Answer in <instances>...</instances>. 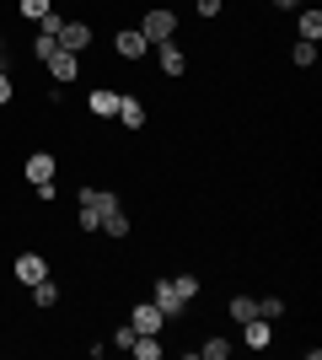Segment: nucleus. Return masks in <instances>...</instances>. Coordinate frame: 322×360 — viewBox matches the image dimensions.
I'll return each instance as SVG.
<instances>
[{
    "label": "nucleus",
    "instance_id": "a211bd4d",
    "mask_svg": "<svg viewBox=\"0 0 322 360\" xmlns=\"http://www.w3.org/2000/svg\"><path fill=\"white\" fill-rule=\"evenodd\" d=\"M290 60L301 65V70H311V65H317V44H311V38H301V44L290 49Z\"/></svg>",
    "mask_w": 322,
    "mask_h": 360
},
{
    "label": "nucleus",
    "instance_id": "f8f14e48",
    "mask_svg": "<svg viewBox=\"0 0 322 360\" xmlns=\"http://www.w3.org/2000/svg\"><path fill=\"white\" fill-rule=\"evenodd\" d=\"M129 355H135V360H161V355H167V345H161L156 333H135V345H129Z\"/></svg>",
    "mask_w": 322,
    "mask_h": 360
},
{
    "label": "nucleus",
    "instance_id": "393cba45",
    "mask_svg": "<svg viewBox=\"0 0 322 360\" xmlns=\"http://www.w3.org/2000/svg\"><path fill=\"white\" fill-rule=\"evenodd\" d=\"M258 317H269V323H274V317H285V301H279V296L258 301Z\"/></svg>",
    "mask_w": 322,
    "mask_h": 360
},
{
    "label": "nucleus",
    "instance_id": "1a4fd4ad",
    "mask_svg": "<svg viewBox=\"0 0 322 360\" xmlns=\"http://www.w3.org/2000/svg\"><path fill=\"white\" fill-rule=\"evenodd\" d=\"M81 205H86V210H97V215H113V210H123L119 205V194H107V188H81Z\"/></svg>",
    "mask_w": 322,
    "mask_h": 360
},
{
    "label": "nucleus",
    "instance_id": "412c9836",
    "mask_svg": "<svg viewBox=\"0 0 322 360\" xmlns=\"http://www.w3.org/2000/svg\"><path fill=\"white\" fill-rule=\"evenodd\" d=\"M172 285L183 290V301H194L199 296V274H172Z\"/></svg>",
    "mask_w": 322,
    "mask_h": 360
},
{
    "label": "nucleus",
    "instance_id": "4468645a",
    "mask_svg": "<svg viewBox=\"0 0 322 360\" xmlns=\"http://www.w3.org/2000/svg\"><path fill=\"white\" fill-rule=\"evenodd\" d=\"M119 124L123 129H145V108H140L135 97H119Z\"/></svg>",
    "mask_w": 322,
    "mask_h": 360
},
{
    "label": "nucleus",
    "instance_id": "f3484780",
    "mask_svg": "<svg viewBox=\"0 0 322 360\" xmlns=\"http://www.w3.org/2000/svg\"><path fill=\"white\" fill-rule=\"evenodd\" d=\"M27 290H32V307H54V301H60V285H54L48 274L38 280V285H27Z\"/></svg>",
    "mask_w": 322,
    "mask_h": 360
},
{
    "label": "nucleus",
    "instance_id": "aec40b11",
    "mask_svg": "<svg viewBox=\"0 0 322 360\" xmlns=\"http://www.w3.org/2000/svg\"><path fill=\"white\" fill-rule=\"evenodd\" d=\"M199 355H204V360H226V355H231V345H226V339H204Z\"/></svg>",
    "mask_w": 322,
    "mask_h": 360
},
{
    "label": "nucleus",
    "instance_id": "c85d7f7f",
    "mask_svg": "<svg viewBox=\"0 0 322 360\" xmlns=\"http://www.w3.org/2000/svg\"><path fill=\"white\" fill-rule=\"evenodd\" d=\"M0 54H6V32H0Z\"/></svg>",
    "mask_w": 322,
    "mask_h": 360
},
{
    "label": "nucleus",
    "instance_id": "20e7f679",
    "mask_svg": "<svg viewBox=\"0 0 322 360\" xmlns=\"http://www.w3.org/2000/svg\"><path fill=\"white\" fill-rule=\"evenodd\" d=\"M151 301H156V307H161V312H167V317H183V312H188V301H183V290L172 285V280H156Z\"/></svg>",
    "mask_w": 322,
    "mask_h": 360
},
{
    "label": "nucleus",
    "instance_id": "f03ea898",
    "mask_svg": "<svg viewBox=\"0 0 322 360\" xmlns=\"http://www.w3.org/2000/svg\"><path fill=\"white\" fill-rule=\"evenodd\" d=\"M54 44L65 49V54H86V49H92V22H60V38H54Z\"/></svg>",
    "mask_w": 322,
    "mask_h": 360
},
{
    "label": "nucleus",
    "instance_id": "ddd939ff",
    "mask_svg": "<svg viewBox=\"0 0 322 360\" xmlns=\"http://www.w3.org/2000/svg\"><path fill=\"white\" fill-rule=\"evenodd\" d=\"M156 60H161V70H167V75H183L188 70V54L177 44H161V49H156Z\"/></svg>",
    "mask_w": 322,
    "mask_h": 360
},
{
    "label": "nucleus",
    "instance_id": "2eb2a0df",
    "mask_svg": "<svg viewBox=\"0 0 322 360\" xmlns=\"http://www.w3.org/2000/svg\"><path fill=\"white\" fill-rule=\"evenodd\" d=\"M295 27H301V38L317 44V38H322V11H317V6H301V22H295Z\"/></svg>",
    "mask_w": 322,
    "mask_h": 360
},
{
    "label": "nucleus",
    "instance_id": "f257e3e1",
    "mask_svg": "<svg viewBox=\"0 0 322 360\" xmlns=\"http://www.w3.org/2000/svg\"><path fill=\"white\" fill-rule=\"evenodd\" d=\"M140 32H145V44H172V38H177V16L156 6V11L140 16Z\"/></svg>",
    "mask_w": 322,
    "mask_h": 360
},
{
    "label": "nucleus",
    "instance_id": "0eeeda50",
    "mask_svg": "<svg viewBox=\"0 0 322 360\" xmlns=\"http://www.w3.org/2000/svg\"><path fill=\"white\" fill-rule=\"evenodd\" d=\"M119 97L123 91H113V86H92V97H86L92 119H119Z\"/></svg>",
    "mask_w": 322,
    "mask_h": 360
},
{
    "label": "nucleus",
    "instance_id": "a878e982",
    "mask_svg": "<svg viewBox=\"0 0 322 360\" xmlns=\"http://www.w3.org/2000/svg\"><path fill=\"white\" fill-rule=\"evenodd\" d=\"M76 221H81V231H102V215H97V210H86V205H81V215H76Z\"/></svg>",
    "mask_w": 322,
    "mask_h": 360
},
{
    "label": "nucleus",
    "instance_id": "bb28decb",
    "mask_svg": "<svg viewBox=\"0 0 322 360\" xmlns=\"http://www.w3.org/2000/svg\"><path fill=\"white\" fill-rule=\"evenodd\" d=\"M11 91H16V86H11V75H6V70H0V108H6V103H11Z\"/></svg>",
    "mask_w": 322,
    "mask_h": 360
},
{
    "label": "nucleus",
    "instance_id": "6ab92c4d",
    "mask_svg": "<svg viewBox=\"0 0 322 360\" xmlns=\"http://www.w3.org/2000/svg\"><path fill=\"white\" fill-rule=\"evenodd\" d=\"M102 231H107V237H129V215H123V210L102 215Z\"/></svg>",
    "mask_w": 322,
    "mask_h": 360
},
{
    "label": "nucleus",
    "instance_id": "39448f33",
    "mask_svg": "<svg viewBox=\"0 0 322 360\" xmlns=\"http://www.w3.org/2000/svg\"><path fill=\"white\" fill-rule=\"evenodd\" d=\"M22 172H27V183H32V188H38V183H54V172H60V162H54L48 150H32Z\"/></svg>",
    "mask_w": 322,
    "mask_h": 360
},
{
    "label": "nucleus",
    "instance_id": "5701e85b",
    "mask_svg": "<svg viewBox=\"0 0 322 360\" xmlns=\"http://www.w3.org/2000/svg\"><path fill=\"white\" fill-rule=\"evenodd\" d=\"M54 11V0H22V16H27V22H38V16H48Z\"/></svg>",
    "mask_w": 322,
    "mask_h": 360
},
{
    "label": "nucleus",
    "instance_id": "423d86ee",
    "mask_svg": "<svg viewBox=\"0 0 322 360\" xmlns=\"http://www.w3.org/2000/svg\"><path fill=\"white\" fill-rule=\"evenodd\" d=\"M11 274L22 280V285H38V280L48 274V258H43V253H22V258L11 264Z\"/></svg>",
    "mask_w": 322,
    "mask_h": 360
},
{
    "label": "nucleus",
    "instance_id": "b1692460",
    "mask_svg": "<svg viewBox=\"0 0 322 360\" xmlns=\"http://www.w3.org/2000/svg\"><path fill=\"white\" fill-rule=\"evenodd\" d=\"M60 22H65L60 11H48V16H38V32H43V38H60Z\"/></svg>",
    "mask_w": 322,
    "mask_h": 360
},
{
    "label": "nucleus",
    "instance_id": "6e6552de",
    "mask_svg": "<svg viewBox=\"0 0 322 360\" xmlns=\"http://www.w3.org/2000/svg\"><path fill=\"white\" fill-rule=\"evenodd\" d=\"M113 49H119V60H140L151 44H145V32H140V27H123L119 38H113Z\"/></svg>",
    "mask_w": 322,
    "mask_h": 360
},
{
    "label": "nucleus",
    "instance_id": "c756f323",
    "mask_svg": "<svg viewBox=\"0 0 322 360\" xmlns=\"http://www.w3.org/2000/svg\"><path fill=\"white\" fill-rule=\"evenodd\" d=\"M215 6H226V0H215Z\"/></svg>",
    "mask_w": 322,
    "mask_h": 360
},
{
    "label": "nucleus",
    "instance_id": "9b49d317",
    "mask_svg": "<svg viewBox=\"0 0 322 360\" xmlns=\"http://www.w3.org/2000/svg\"><path fill=\"white\" fill-rule=\"evenodd\" d=\"M242 339H247L253 349H269V345H274V328H269V317H247V323H242Z\"/></svg>",
    "mask_w": 322,
    "mask_h": 360
},
{
    "label": "nucleus",
    "instance_id": "9d476101",
    "mask_svg": "<svg viewBox=\"0 0 322 360\" xmlns=\"http://www.w3.org/2000/svg\"><path fill=\"white\" fill-rule=\"evenodd\" d=\"M48 75H54V81H76L81 75V54H65V49H54V60H48Z\"/></svg>",
    "mask_w": 322,
    "mask_h": 360
},
{
    "label": "nucleus",
    "instance_id": "dca6fc26",
    "mask_svg": "<svg viewBox=\"0 0 322 360\" xmlns=\"http://www.w3.org/2000/svg\"><path fill=\"white\" fill-rule=\"evenodd\" d=\"M226 312L236 317V323H247V317H258V296H231V301H226Z\"/></svg>",
    "mask_w": 322,
    "mask_h": 360
},
{
    "label": "nucleus",
    "instance_id": "7ed1b4c3",
    "mask_svg": "<svg viewBox=\"0 0 322 360\" xmlns=\"http://www.w3.org/2000/svg\"><path fill=\"white\" fill-rule=\"evenodd\" d=\"M129 328H135V333H161V328H167V312H161L156 301H135V312H129Z\"/></svg>",
    "mask_w": 322,
    "mask_h": 360
},
{
    "label": "nucleus",
    "instance_id": "4be33fe9",
    "mask_svg": "<svg viewBox=\"0 0 322 360\" xmlns=\"http://www.w3.org/2000/svg\"><path fill=\"white\" fill-rule=\"evenodd\" d=\"M54 49H60V44H54V38H43V32H38V44H32V60H38V65H48V60H54Z\"/></svg>",
    "mask_w": 322,
    "mask_h": 360
},
{
    "label": "nucleus",
    "instance_id": "cd10ccee",
    "mask_svg": "<svg viewBox=\"0 0 322 360\" xmlns=\"http://www.w3.org/2000/svg\"><path fill=\"white\" fill-rule=\"evenodd\" d=\"M279 11H301V0H274Z\"/></svg>",
    "mask_w": 322,
    "mask_h": 360
}]
</instances>
